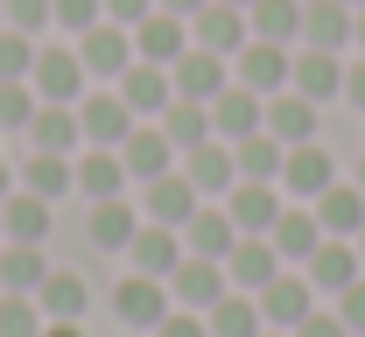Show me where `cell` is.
<instances>
[{"label": "cell", "instance_id": "obj_28", "mask_svg": "<svg viewBox=\"0 0 365 337\" xmlns=\"http://www.w3.org/2000/svg\"><path fill=\"white\" fill-rule=\"evenodd\" d=\"M29 147H43V155H78V147H85L78 105H36V120H29Z\"/></svg>", "mask_w": 365, "mask_h": 337}, {"label": "cell", "instance_id": "obj_41", "mask_svg": "<svg viewBox=\"0 0 365 337\" xmlns=\"http://www.w3.org/2000/svg\"><path fill=\"white\" fill-rule=\"evenodd\" d=\"M0 7H7V28H21V36L56 28V7H49V0H0Z\"/></svg>", "mask_w": 365, "mask_h": 337}, {"label": "cell", "instance_id": "obj_43", "mask_svg": "<svg viewBox=\"0 0 365 337\" xmlns=\"http://www.w3.org/2000/svg\"><path fill=\"white\" fill-rule=\"evenodd\" d=\"M148 337H211V323H204L197 309H169V316H162Z\"/></svg>", "mask_w": 365, "mask_h": 337}, {"label": "cell", "instance_id": "obj_18", "mask_svg": "<svg viewBox=\"0 0 365 337\" xmlns=\"http://www.w3.org/2000/svg\"><path fill=\"white\" fill-rule=\"evenodd\" d=\"M281 267H288V260L274 253V239H267V232H246V239L232 246V260H225L232 289H246V295H260V289L274 281V274H281Z\"/></svg>", "mask_w": 365, "mask_h": 337}, {"label": "cell", "instance_id": "obj_40", "mask_svg": "<svg viewBox=\"0 0 365 337\" xmlns=\"http://www.w3.org/2000/svg\"><path fill=\"white\" fill-rule=\"evenodd\" d=\"M36 36H21V28H0V78H29L36 71Z\"/></svg>", "mask_w": 365, "mask_h": 337}, {"label": "cell", "instance_id": "obj_32", "mask_svg": "<svg viewBox=\"0 0 365 337\" xmlns=\"http://www.w3.org/2000/svg\"><path fill=\"white\" fill-rule=\"evenodd\" d=\"M0 225H7V239H29V246H43L49 239V225H56V204L36 190H14L7 204H0Z\"/></svg>", "mask_w": 365, "mask_h": 337}, {"label": "cell", "instance_id": "obj_56", "mask_svg": "<svg viewBox=\"0 0 365 337\" xmlns=\"http://www.w3.org/2000/svg\"><path fill=\"white\" fill-rule=\"evenodd\" d=\"M0 28H7V7H0Z\"/></svg>", "mask_w": 365, "mask_h": 337}, {"label": "cell", "instance_id": "obj_10", "mask_svg": "<svg viewBox=\"0 0 365 337\" xmlns=\"http://www.w3.org/2000/svg\"><path fill=\"white\" fill-rule=\"evenodd\" d=\"M204 197H197V183L182 176V169H169V176H155V183H140V218L148 225H190V211H197Z\"/></svg>", "mask_w": 365, "mask_h": 337}, {"label": "cell", "instance_id": "obj_9", "mask_svg": "<svg viewBox=\"0 0 365 337\" xmlns=\"http://www.w3.org/2000/svg\"><path fill=\"white\" fill-rule=\"evenodd\" d=\"M239 239H246V232L232 225L225 204H197L190 225H182V253H190V260H232V246H239Z\"/></svg>", "mask_w": 365, "mask_h": 337}, {"label": "cell", "instance_id": "obj_1", "mask_svg": "<svg viewBox=\"0 0 365 337\" xmlns=\"http://www.w3.org/2000/svg\"><path fill=\"white\" fill-rule=\"evenodd\" d=\"M29 85H36V98H43V105H78V98L91 92L85 56H78V49H63V43H43V49H36Z\"/></svg>", "mask_w": 365, "mask_h": 337}, {"label": "cell", "instance_id": "obj_22", "mask_svg": "<svg viewBox=\"0 0 365 337\" xmlns=\"http://www.w3.org/2000/svg\"><path fill=\"white\" fill-rule=\"evenodd\" d=\"M288 85H295V92L302 98H344V56H337V49H295V78H288Z\"/></svg>", "mask_w": 365, "mask_h": 337}, {"label": "cell", "instance_id": "obj_54", "mask_svg": "<svg viewBox=\"0 0 365 337\" xmlns=\"http://www.w3.org/2000/svg\"><path fill=\"white\" fill-rule=\"evenodd\" d=\"M260 337H295V331H260Z\"/></svg>", "mask_w": 365, "mask_h": 337}, {"label": "cell", "instance_id": "obj_20", "mask_svg": "<svg viewBox=\"0 0 365 337\" xmlns=\"http://www.w3.org/2000/svg\"><path fill=\"white\" fill-rule=\"evenodd\" d=\"M309 211H317L323 239H359V225H365V190L351 183V176H337V183H330Z\"/></svg>", "mask_w": 365, "mask_h": 337}, {"label": "cell", "instance_id": "obj_45", "mask_svg": "<svg viewBox=\"0 0 365 337\" xmlns=\"http://www.w3.org/2000/svg\"><path fill=\"white\" fill-rule=\"evenodd\" d=\"M337 316L351 323V337H365V274H359V281H351L344 295H337Z\"/></svg>", "mask_w": 365, "mask_h": 337}, {"label": "cell", "instance_id": "obj_19", "mask_svg": "<svg viewBox=\"0 0 365 337\" xmlns=\"http://www.w3.org/2000/svg\"><path fill=\"white\" fill-rule=\"evenodd\" d=\"M309 309H317V289H309V274H274L267 289H260V316H267V331H295Z\"/></svg>", "mask_w": 365, "mask_h": 337}, {"label": "cell", "instance_id": "obj_8", "mask_svg": "<svg viewBox=\"0 0 365 337\" xmlns=\"http://www.w3.org/2000/svg\"><path fill=\"white\" fill-rule=\"evenodd\" d=\"M182 176L197 183V197H232V183H239V155H232V141H197V147H182V162H176Z\"/></svg>", "mask_w": 365, "mask_h": 337}, {"label": "cell", "instance_id": "obj_30", "mask_svg": "<svg viewBox=\"0 0 365 337\" xmlns=\"http://www.w3.org/2000/svg\"><path fill=\"white\" fill-rule=\"evenodd\" d=\"M134 232H140V204H127V197L91 204V246H98V253H127Z\"/></svg>", "mask_w": 365, "mask_h": 337}, {"label": "cell", "instance_id": "obj_59", "mask_svg": "<svg viewBox=\"0 0 365 337\" xmlns=\"http://www.w3.org/2000/svg\"><path fill=\"white\" fill-rule=\"evenodd\" d=\"M134 337H140V331H134Z\"/></svg>", "mask_w": 365, "mask_h": 337}, {"label": "cell", "instance_id": "obj_38", "mask_svg": "<svg viewBox=\"0 0 365 337\" xmlns=\"http://www.w3.org/2000/svg\"><path fill=\"white\" fill-rule=\"evenodd\" d=\"M43 302L36 295H21V289H0V337H43Z\"/></svg>", "mask_w": 365, "mask_h": 337}, {"label": "cell", "instance_id": "obj_53", "mask_svg": "<svg viewBox=\"0 0 365 337\" xmlns=\"http://www.w3.org/2000/svg\"><path fill=\"white\" fill-rule=\"evenodd\" d=\"M351 246H359V260H365V225H359V239H351Z\"/></svg>", "mask_w": 365, "mask_h": 337}, {"label": "cell", "instance_id": "obj_11", "mask_svg": "<svg viewBox=\"0 0 365 337\" xmlns=\"http://www.w3.org/2000/svg\"><path fill=\"white\" fill-rule=\"evenodd\" d=\"M120 162H127V176H134V183H155V176H169V169L182 162V147L169 141L155 120H140L134 134L120 141Z\"/></svg>", "mask_w": 365, "mask_h": 337}, {"label": "cell", "instance_id": "obj_33", "mask_svg": "<svg viewBox=\"0 0 365 337\" xmlns=\"http://www.w3.org/2000/svg\"><path fill=\"white\" fill-rule=\"evenodd\" d=\"M21 190H36V197H56L63 190H78V155H43V147H29V162H21Z\"/></svg>", "mask_w": 365, "mask_h": 337}, {"label": "cell", "instance_id": "obj_7", "mask_svg": "<svg viewBox=\"0 0 365 337\" xmlns=\"http://www.w3.org/2000/svg\"><path fill=\"white\" fill-rule=\"evenodd\" d=\"M169 309H176V302H169V281H155V274H127V281L113 289V316H120L127 331H140V337L155 331Z\"/></svg>", "mask_w": 365, "mask_h": 337}, {"label": "cell", "instance_id": "obj_14", "mask_svg": "<svg viewBox=\"0 0 365 337\" xmlns=\"http://www.w3.org/2000/svg\"><path fill=\"white\" fill-rule=\"evenodd\" d=\"M120 98L134 105L140 120H162L169 105H176V78H169V63H127V78H120Z\"/></svg>", "mask_w": 365, "mask_h": 337}, {"label": "cell", "instance_id": "obj_3", "mask_svg": "<svg viewBox=\"0 0 365 337\" xmlns=\"http://www.w3.org/2000/svg\"><path fill=\"white\" fill-rule=\"evenodd\" d=\"M78 56H85V78H91V85H120V78H127V63H134V28L98 21V28L78 36Z\"/></svg>", "mask_w": 365, "mask_h": 337}, {"label": "cell", "instance_id": "obj_16", "mask_svg": "<svg viewBox=\"0 0 365 337\" xmlns=\"http://www.w3.org/2000/svg\"><path fill=\"white\" fill-rule=\"evenodd\" d=\"M127 260H134V274L169 281L190 253H182V232H176V225H148V218H140V232H134V246H127Z\"/></svg>", "mask_w": 365, "mask_h": 337}, {"label": "cell", "instance_id": "obj_44", "mask_svg": "<svg viewBox=\"0 0 365 337\" xmlns=\"http://www.w3.org/2000/svg\"><path fill=\"white\" fill-rule=\"evenodd\" d=\"M295 337H351V323H344L337 309H309V316L295 323Z\"/></svg>", "mask_w": 365, "mask_h": 337}, {"label": "cell", "instance_id": "obj_50", "mask_svg": "<svg viewBox=\"0 0 365 337\" xmlns=\"http://www.w3.org/2000/svg\"><path fill=\"white\" fill-rule=\"evenodd\" d=\"M43 337H85V323H43Z\"/></svg>", "mask_w": 365, "mask_h": 337}, {"label": "cell", "instance_id": "obj_51", "mask_svg": "<svg viewBox=\"0 0 365 337\" xmlns=\"http://www.w3.org/2000/svg\"><path fill=\"white\" fill-rule=\"evenodd\" d=\"M351 43H359V49H365V7H359V21H351Z\"/></svg>", "mask_w": 365, "mask_h": 337}, {"label": "cell", "instance_id": "obj_24", "mask_svg": "<svg viewBox=\"0 0 365 337\" xmlns=\"http://www.w3.org/2000/svg\"><path fill=\"white\" fill-rule=\"evenodd\" d=\"M36 302H43L49 323H85V309H91V281L78 274V267H49V281L36 289Z\"/></svg>", "mask_w": 365, "mask_h": 337}, {"label": "cell", "instance_id": "obj_48", "mask_svg": "<svg viewBox=\"0 0 365 337\" xmlns=\"http://www.w3.org/2000/svg\"><path fill=\"white\" fill-rule=\"evenodd\" d=\"M155 7H162V14H182V21H197V14H204L211 0H155Z\"/></svg>", "mask_w": 365, "mask_h": 337}, {"label": "cell", "instance_id": "obj_58", "mask_svg": "<svg viewBox=\"0 0 365 337\" xmlns=\"http://www.w3.org/2000/svg\"><path fill=\"white\" fill-rule=\"evenodd\" d=\"M344 7H365V0H344Z\"/></svg>", "mask_w": 365, "mask_h": 337}, {"label": "cell", "instance_id": "obj_55", "mask_svg": "<svg viewBox=\"0 0 365 337\" xmlns=\"http://www.w3.org/2000/svg\"><path fill=\"white\" fill-rule=\"evenodd\" d=\"M225 7H253V0H225Z\"/></svg>", "mask_w": 365, "mask_h": 337}, {"label": "cell", "instance_id": "obj_49", "mask_svg": "<svg viewBox=\"0 0 365 337\" xmlns=\"http://www.w3.org/2000/svg\"><path fill=\"white\" fill-rule=\"evenodd\" d=\"M14 190H21V169H7V162H0V204H7Z\"/></svg>", "mask_w": 365, "mask_h": 337}, {"label": "cell", "instance_id": "obj_57", "mask_svg": "<svg viewBox=\"0 0 365 337\" xmlns=\"http://www.w3.org/2000/svg\"><path fill=\"white\" fill-rule=\"evenodd\" d=\"M0 246H7V225H0Z\"/></svg>", "mask_w": 365, "mask_h": 337}, {"label": "cell", "instance_id": "obj_2", "mask_svg": "<svg viewBox=\"0 0 365 337\" xmlns=\"http://www.w3.org/2000/svg\"><path fill=\"white\" fill-rule=\"evenodd\" d=\"M78 127H85V147H120L140 127V113L120 98V85H98V92L78 98Z\"/></svg>", "mask_w": 365, "mask_h": 337}, {"label": "cell", "instance_id": "obj_46", "mask_svg": "<svg viewBox=\"0 0 365 337\" xmlns=\"http://www.w3.org/2000/svg\"><path fill=\"white\" fill-rule=\"evenodd\" d=\"M155 14V0H106V21H120V28H140Z\"/></svg>", "mask_w": 365, "mask_h": 337}, {"label": "cell", "instance_id": "obj_13", "mask_svg": "<svg viewBox=\"0 0 365 337\" xmlns=\"http://www.w3.org/2000/svg\"><path fill=\"white\" fill-rule=\"evenodd\" d=\"M190 43H197V49H218V56H239V49L253 43V21H246V7L211 0V7L190 21Z\"/></svg>", "mask_w": 365, "mask_h": 337}, {"label": "cell", "instance_id": "obj_42", "mask_svg": "<svg viewBox=\"0 0 365 337\" xmlns=\"http://www.w3.org/2000/svg\"><path fill=\"white\" fill-rule=\"evenodd\" d=\"M49 7H56V28H71V36L106 21V0H49Z\"/></svg>", "mask_w": 365, "mask_h": 337}, {"label": "cell", "instance_id": "obj_47", "mask_svg": "<svg viewBox=\"0 0 365 337\" xmlns=\"http://www.w3.org/2000/svg\"><path fill=\"white\" fill-rule=\"evenodd\" d=\"M344 98L365 113V56H359V63H344Z\"/></svg>", "mask_w": 365, "mask_h": 337}, {"label": "cell", "instance_id": "obj_12", "mask_svg": "<svg viewBox=\"0 0 365 337\" xmlns=\"http://www.w3.org/2000/svg\"><path fill=\"white\" fill-rule=\"evenodd\" d=\"M260 127H267V98L246 92V85L232 78L225 92L211 98V134H218V141H246V134H260Z\"/></svg>", "mask_w": 365, "mask_h": 337}, {"label": "cell", "instance_id": "obj_4", "mask_svg": "<svg viewBox=\"0 0 365 337\" xmlns=\"http://www.w3.org/2000/svg\"><path fill=\"white\" fill-rule=\"evenodd\" d=\"M232 78L246 85V92H260V98H274V92H288V78H295V49L288 43H253L232 56Z\"/></svg>", "mask_w": 365, "mask_h": 337}, {"label": "cell", "instance_id": "obj_35", "mask_svg": "<svg viewBox=\"0 0 365 337\" xmlns=\"http://www.w3.org/2000/svg\"><path fill=\"white\" fill-rule=\"evenodd\" d=\"M246 21H253L260 43H288V49L302 43V0H253Z\"/></svg>", "mask_w": 365, "mask_h": 337}, {"label": "cell", "instance_id": "obj_31", "mask_svg": "<svg viewBox=\"0 0 365 337\" xmlns=\"http://www.w3.org/2000/svg\"><path fill=\"white\" fill-rule=\"evenodd\" d=\"M267 239H274V253H281V260H302V267H309V253L323 246V225H317V211H309V204H288V211L274 218Z\"/></svg>", "mask_w": 365, "mask_h": 337}, {"label": "cell", "instance_id": "obj_36", "mask_svg": "<svg viewBox=\"0 0 365 337\" xmlns=\"http://www.w3.org/2000/svg\"><path fill=\"white\" fill-rule=\"evenodd\" d=\"M49 281V267H43V246H29V239H7L0 246V289H21V295H36Z\"/></svg>", "mask_w": 365, "mask_h": 337}, {"label": "cell", "instance_id": "obj_21", "mask_svg": "<svg viewBox=\"0 0 365 337\" xmlns=\"http://www.w3.org/2000/svg\"><path fill=\"white\" fill-rule=\"evenodd\" d=\"M302 274H309V289H317V295H344L365 274V260H359V246H351V239H323L317 253H309Z\"/></svg>", "mask_w": 365, "mask_h": 337}, {"label": "cell", "instance_id": "obj_27", "mask_svg": "<svg viewBox=\"0 0 365 337\" xmlns=\"http://www.w3.org/2000/svg\"><path fill=\"white\" fill-rule=\"evenodd\" d=\"M351 21H359V7H344V0H302V43L309 49H344Z\"/></svg>", "mask_w": 365, "mask_h": 337}, {"label": "cell", "instance_id": "obj_52", "mask_svg": "<svg viewBox=\"0 0 365 337\" xmlns=\"http://www.w3.org/2000/svg\"><path fill=\"white\" fill-rule=\"evenodd\" d=\"M351 183H359V190H365V162H359V169H351Z\"/></svg>", "mask_w": 365, "mask_h": 337}, {"label": "cell", "instance_id": "obj_34", "mask_svg": "<svg viewBox=\"0 0 365 337\" xmlns=\"http://www.w3.org/2000/svg\"><path fill=\"white\" fill-rule=\"evenodd\" d=\"M232 155H239V183H281L288 147L274 141L267 127H260V134H246V141H232Z\"/></svg>", "mask_w": 365, "mask_h": 337}, {"label": "cell", "instance_id": "obj_15", "mask_svg": "<svg viewBox=\"0 0 365 337\" xmlns=\"http://www.w3.org/2000/svg\"><path fill=\"white\" fill-rule=\"evenodd\" d=\"M225 289H232L225 260H182L176 274H169V302H176V309H197V316H204Z\"/></svg>", "mask_w": 365, "mask_h": 337}, {"label": "cell", "instance_id": "obj_23", "mask_svg": "<svg viewBox=\"0 0 365 337\" xmlns=\"http://www.w3.org/2000/svg\"><path fill=\"white\" fill-rule=\"evenodd\" d=\"M225 211H232L239 232H274V218L288 211V197H281V183H232Z\"/></svg>", "mask_w": 365, "mask_h": 337}, {"label": "cell", "instance_id": "obj_6", "mask_svg": "<svg viewBox=\"0 0 365 337\" xmlns=\"http://www.w3.org/2000/svg\"><path fill=\"white\" fill-rule=\"evenodd\" d=\"M169 78H176V98H197V105H211V98L232 85V56H218V49H182L176 63H169Z\"/></svg>", "mask_w": 365, "mask_h": 337}, {"label": "cell", "instance_id": "obj_17", "mask_svg": "<svg viewBox=\"0 0 365 337\" xmlns=\"http://www.w3.org/2000/svg\"><path fill=\"white\" fill-rule=\"evenodd\" d=\"M317 120H323V105H317V98H302L295 85L267 98V134H274L281 147H302V141H317Z\"/></svg>", "mask_w": 365, "mask_h": 337}, {"label": "cell", "instance_id": "obj_37", "mask_svg": "<svg viewBox=\"0 0 365 337\" xmlns=\"http://www.w3.org/2000/svg\"><path fill=\"white\" fill-rule=\"evenodd\" d=\"M155 127H162L176 147H197V141H211V105H197V98H176V105H169Z\"/></svg>", "mask_w": 365, "mask_h": 337}, {"label": "cell", "instance_id": "obj_26", "mask_svg": "<svg viewBox=\"0 0 365 337\" xmlns=\"http://www.w3.org/2000/svg\"><path fill=\"white\" fill-rule=\"evenodd\" d=\"M182 49H190V21H182V14H162V7H155L134 28V56L140 63H176Z\"/></svg>", "mask_w": 365, "mask_h": 337}, {"label": "cell", "instance_id": "obj_5", "mask_svg": "<svg viewBox=\"0 0 365 337\" xmlns=\"http://www.w3.org/2000/svg\"><path fill=\"white\" fill-rule=\"evenodd\" d=\"M330 183H337V162H330V147H323V141L288 147V162H281V197H295V204H317Z\"/></svg>", "mask_w": 365, "mask_h": 337}, {"label": "cell", "instance_id": "obj_25", "mask_svg": "<svg viewBox=\"0 0 365 337\" xmlns=\"http://www.w3.org/2000/svg\"><path fill=\"white\" fill-rule=\"evenodd\" d=\"M127 162H120V147H78V190L91 204H106V197H127Z\"/></svg>", "mask_w": 365, "mask_h": 337}, {"label": "cell", "instance_id": "obj_29", "mask_svg": "<svg viewBox=\"0 0 365 337\" xmlns=\"http://www.w3.org/2000/svg\"><path fill=\"white\" fill-rule=\"evenodd\" d=\"M204 323H211V337H260V331H267L260 295H246V289H225L211 309H204Z\"/></svg>", "mask_w": 365, "mask_h": 337}, {"label": "cell", "instance_id": "obj_39", "mask_svg": "<svg viewBox=\"0 0 365 337\" xmlns=\"http://www.w3.org/2000/svg\"><path fill=\"white\" fill-rule=\"evenodd\" d=\"M36 105H43V98H36V85H29V78H0V127H21V134H29Z\"/></svg>", "mask_w": 365, "mask_h": 337}]
</instances>
